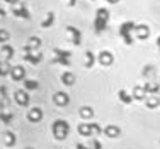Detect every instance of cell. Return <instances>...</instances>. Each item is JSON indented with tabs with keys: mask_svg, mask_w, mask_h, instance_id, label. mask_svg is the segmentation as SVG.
Returning <instances> with one entry per match:
<instances>
[{
	"mask_svg": "<svg viewBox=\"0 0 160 149\" xmlns=\"http://www.w3.org/2000/svg\"><path fill=\"white\" fill-rule=\"evenodd\" d=\"M53 134L58 141H63L65 137L70 134V125H68V122L65 120H56L55 124H53Z\"/></svg>",
	"mask_w": 160,
	"mask_h": 149,
	"instance_id": "obj_1",
	"label": "cell"
},
{
	"mask_svg": "<svg viewBox=\"0 0 160 149\" xmlns=\"http://www.w3.org/2000/svg\"><path fill=\"white\" fill-rule=\"evenodd\" d=\"M108 21H109V12H108V9H99L97 14H96V22H94L97 32H102V30L106 29Z\"/></svg>",
	"mask_w": 160,
	"mask_h": 149,
	"instance_id": "obj_2",
	"label": "cell"
},
{
	"mask_svg": "<svg viewBox=\"0 0 160 149\" xmlns=\"http://www.w3.org/2000/svg\"><path fill=\"white\" fill-rule=\"evenodd\" d=\"M133 29H135V22H131V21L121 24V27H119V34H121V37L124 39V43H126V44L133 43V36H131Z\"/></svg>",
	"mask_w": 160,
	"mask_h": 149,
	"instance_id": "obj_3",
	"label": "cell"
},
{
	"mask_svg": "<svg viewBox=\"0 0 160 149\" xmlns=\"http://www.w3.org/2000/svg\"><path fill=\"white\" fill-rule=\"evenodd\" d=\"M53 51H55V54H56V58H53V63L63 64V66H70V53L63 51V49H60V48H55Z\"/></svg>",
	"mask_w": 160,
	"mask_h": 149,
	"instance_id": "obj_4",
	"label": "cell"
},
{
	"mask_svg": "<svg viewBox=\"0 0 160 149\" xmlns=\"http://www.w3.org/2000/svg\"><path fill=\"white\" fill-rule=\"evenodd\" d=\"M53 102H55L58 107H65V105H68V102H70V97H68L65 91H56V93L53 95Z\"/></svg>",
	"mask_w": 160,
	"mask_h": 149,
	"instance_id": "obj_5",
	"label": "cell"
},
{
	"mask_svg": "<svg viewBox=\"0 0 160 149\" xmlns=\"http://www.w3.org/2000/svg\"><path fill=\"white\" fill-rule=\"evenodd\" d=\"M133 32H135V37H138L140 41L147 39V37L150 36V29H148L147 26H135Z\"/></svg>",
	"mask_w": 160,
	"mask_h": 149,
	"instance_id": "obj_6",
	"label": "cell"
},
{
	"mask_svg": "<svg viewBox=\"0 0 160 149\" xmlns=\"http://www.w3.org/2000/svg\"><path fill=\"white\" fill-rule=\"evenodd\" d=\"M14 98H16V102L22 107H26L29 104V95H28L26 90H17L16 93H14Z\"/></svg>",
	"mask_w": 160,
	"mask_h": 149,
	"instance_id": "obj_7",
	"label": "cell"
},
{
	"mask_svg": "<svg viewBox=\"0 0 160 149\" xmlns=\"http://www.w3.org/2000/svg\"><path fill=\"white\" fill-rule=\"evenodd\" d=\"M28 119H29V122H39L43 119V110L39 107H34V109H31L28 112Z\"/></svg>",
	"mask_w": 160,
	"mask_h": 149,
	"instance_id": "obj_8",
	"label": "cell"
},
{
	"mask_svg": "<svg viewBox=\"0 0 160 149\" xmlns=\"http://www.w3.org/2000/svg\"><path fill=\"white\" fill-rule=\"evenodd\" d=\"M10 76H12V80H16V81H21L26 76V70L22 66H14V68H10Z\"/></svg>",
	"mask_w": 160,
	"mask_h": 149,
	"instance_id": "obj_9",
	"label": "cell"
},
{
	"mask_svg": "<svg viewBox=\"0 0 160 149\" xmlns=\"http://www.w3.org/2000/svg\"><path fill=\"white\" fill-rule=\"evenodd\" d=\"M67 30L72 34V43H73L75 46H78L80 43H82V34H80V30L77 27H73V26H68Z\"/></svg>",
	"mask_w": 160,
	"mask_h": 149,
	"instance_id": "obj_10",
	"label": "cell"
},
{
	"mask_svg": "<svg viewBox=\"0 0 160 149\" xmlns=\"http://www.w3.org/2000/svg\"><path fill=\"white\" fill-rule=\"evenodd\" d=\"M99 61H101L102 66H111L114 58H112V54L109 51H102L101 54H99Z\"/></svg>",
	"mask_w": 160,
	"mask_h": 149,
	"instance_id": "obj_11",
	"label": "cell"
},
{
	"mask_svg": "<svg viewBox=\"0 0 160 149\" xmlns=\"http://www.w3.org/2000/svg\"><path fill=\"white\" fill-rule=\"evenodd\" d=\"M24 59L29 61V63H32V64H38L41 59H43V56H41L39 53H36V51H28L24 54Z\"/></svg>",
	"mask_w": 160,
	"mask_h": 149,
	"instance_id": "obj_12",
	"label": "cell"
},
{
	"mask_svg": "<svg viewBox=\"0 0 160 149\" xmlns=\"http://www.w3.org/2000/svg\"><path fill=\"white\" fill-rule=\"evenodd\" d=\"M39 46H41V39H39V37H31V39L28 41V44L24 46V51L26 53H28V51H36Z\"/></svg>",
	"mask_w": 160,
	"mask_h": 149,
	"instance_id": "obj_13",
	"label": "cell"
},
{
	"mask_svg": "<svg viewBox=\"0 0 160 149\" xmlns=\"http://www.w3.org/2000/svg\"><path fill=\"white\" fill-rule=\"evenodd\" d=\"M143 88H145V91H147L148 95H157L158 90H160V85H155V83H152V81H147L143 85Z\"/></svg>",
	"mask_w": 160,
	"mask_h": 149,
	"instance_id": "obj_14",
	"label": "cell"
},
{
	"mask_svg": "<svg viewBox=\"0 0 160 149\" xmlns=\"http://www.w3.org/2000/svg\"><path fill=\"white\" fill-rule=\"evenodd\" d=\"M104 134L108 136V137H118L121 134V131H119V127L118 125H108V127L104 129Z\"/></svg>",
	"mask_w": 160,
	"mask_h": 149,
	"instance_id": "obj_15",
	"label": "cell"
},
{
	"mask_svg": "<svg viewBox=\"0 0 160 149\" xmlns=\"http://www.w3.org/2000/svg\"><path fill=\"white\" fill-rule=\"evenodd\" d=\"M12 12L16 14L17 17L29 19V12H28V9H26V5H24V3H21V7H19V9H12Z\"/></svg>",
	"mask_w": 160,
	"mask_h": 149,
	"instance_id": "obj_16",
	"label": "cell"
},
{
	"mask_svg": "<svg viewBox=\"0 0 160 149\" xmlns=\"http://www.w3.org/2000/svg\"><path fill=\"white\" fill-rule=\"evenodd\" d=\"M158 105H160V97H157V95H148V100H147L148 109H155Z\"/></svg>",
	"mask_w": 160,
	"mask_h": 149,
	"instance_id": "obj_17",
	"label": "cell"
},
{
	"mask_svg": "<svg viewBox=\"0 0 160 149\" xmlns=\"http://www.w3.org/2000/svg\"><path fill=\"white\" fill-rule=\"evenodd\" d=\"M145 95H147V91H145L143 86H135V88H133V98H136V100H143Z\"/></svg>",
	"mask_w": 160,
	"mask_h": 149,
	"instance_id": "obj_18",
	"label": "cell"
},
{
	"mask_svg": "<svg viewBox=\"0 0 160 149\" xmlns=\"http://www.w3.org/2000/svg\"><path fill=\"white\" fill-rule=\"evenodd\" d=\"M14 119L12 112H7V110H0V120L3 122V124H10Z\"/></svg>",
	"mask_w": 160,
	"mask_h": 149,
	"instance_id": "obj_19",
	"label": "cell"
},
{
	"mask_svg": "<svg viewBox=\"0 0 160 149\" xmlns=\"http://www.w3.org/2000/svg\"><path fill=\"white\" fill-rule=\"evenodd\" d=\"M78 134L80 136H85V137L90 136V125H89V122H83V124L78 125Z\"/></svg>",
	"mask_w": 160,
	"mask_h": 149,
	"instance_id": "obj_20",
	"label": "cell"
},
{
	"mask_svg": "<svg viewBox=\"0 0 160 149\" xmlns=\"http://www.w3.org/2000/svg\"><path fill=\"white\" fill-rule=\"evenodd\" d=\"M2 54H5V61H9L10 58L14 56V48L12 46H9V44H3V48H2Z\"/></svg>",
	"mask_w": 160,
	"mask_h": 149,
	"instance_id": "obj_21",
	"label": "cell"
},
{
	"mask_svg": "<svg viewBox=\"0 0 160 149\" xmlns=\"http://www.w3.org/2000/svg\"><path fill=\"white\" fill-rule=\"evenodd\" d=\"M62 83H63V85H73V83H75V76L67 71V73L62 75Z\"/></svg>",
	"mask_w": 160,
	"mask_h": 149,
	"instance_id": "obj_22",
	"label": "cell"
},
{
	"mask_svg": "<svg viewBox=\"0 0 160 149\" xmlns=\"http://www.w3.org/2000/svg\"><path fill=\"white\" fill-rule=\"evenodd\" d=\"M89 125H90V136H101V132H102V129H101V125L96 124V122H89Z\"/></svg>",
	"mask_w": 160,
	"mask_h": 149,
	"instance_id": "obj_23",
	"label": "cell"
},
{
	"mask_svg": "<svg viewBox=\"0 0 160 149\" xmlns=\"http://www.w3.org/2000/svg\"><path fill=\"white\" fill-rule=\"evenodd\" d=\"M92 115H94V110L90 109V107H82V109H80V117H82V119H90Z\"/></svg>",
	"mask_w": 160,
	"mask_h": 149,
	"instance_id": "obj_24",
	"label": "cell"
},
{
	"mask_svg": "<svg viewBox=\"0 0 160 149\" xmlns=\"http://www.w3.org/2000/svg\"><path fill=\"white\" fill-rule=\"evenodd\" d=\"M119 100L123 102V104H131V102H133V95H129L128 91L121 90L119 91Z\"/></svg>",
	"mask_w": 160,
	"mask_h": 149,
	"instance_id": "obj_25",
	"label": "cell"
},
{
	"mask_svg": "<svg viewBox=\"0 0 160 149\" xmlns=\"http://www.w3.org/2000/svg\"><path fill=\"white\" fill-rule=\"evenodd\" d=\"M22 83H24V88L26 90H36L38 86H39V83L34 81V80H24Z\"/></svg>",
	"mask_w": 160,
	"mask_h": 149,
	"instance_id": "obj_26",
	"label": "cell"
},
{
	"mask_svg": "<svg viewBox=\"0 0 160 149\" xmlns=\"http://www.w3.org/2000/svg\"><path fill=\"white\" fill-rule=\"evenodd\" d=\"M10 73V64L9 61H3V63H0V76H5Z\"/></svg>",
	"mask_w": 160,
	"mask_h": 149,
	"instance_id": "obj_27",
	"label": "cell"
},
{
	"mask_svg": "<svg viewBox=\"0 0 160 149\" xmlns=\"http://www.w3.org/2000/svg\"><path fill=\"white\" fill-rule=\"evenodd\" d=\"M53 22H55V14L49 12V14H48V17L44 19L43 22H41V27H49V26H51Z\"/></svg>",
	"mask_w": 160,
	"mask_h": 149,
	"instance_id": "obj_28",
	"label": "cell"
},
{
	"mask_svg": "<svg viewBox=\"0 0 160 149\" xmlns=\"http://www.w3.org/2000/svg\"><path fill=\"white\" fill-rule=\"evenodd\" d=\"M85 56H87L85 68H92V66H94V63H96V58H94V54H92L90 51H87V53H85Z\"/></svg>",
	"mask_w": 160,
	"mask_h": 149,
	"instance_id": "obj_29",
	"label": "cell"
},
{
	"mask_svg": "<svg viewBox=\"0 0 160 149\" xmlns=\"http://www.w3.org/2000/svg\"><path fill=\"white\" fill-rule=\"evenodd\" d=\"M5 144L7 146H14V144H16V136H14L12 132H7L5 134Z\"/></svg>",
	"mask_w": 160,
	"mask_h": 149,
	"instance_id": "obj_30",
	"label": "cell"
},
{
	"mask_svg": "<svg viewBox=\"0 0 160 149\" xmlns=\"http://www.w3.org/2000/svg\"><path fill=\"white\" fill-rule=\"evenodd\" d=\"M9 32H7V30H3V29H0V43H3L5 44L7 41H9Z\"/></svg>",
	"mask_w": 160,
	"mask_h": 149,
	"instance_id": "obj_31",
	"label": "cell"
},
{
	"mask_svg": "<svg viewBox=\"0 0 160 149\" xmlns=\"http://www.w3.org/2000/svg\"><path fill=\"white\" fill-rule=\"evenodd\" d=\"M90 147H92V149H101L102 146H101V142H99L97 139H92V142H90Z\"/></svg>",
	"mask_w": 160,
	"mask_h": 149,
	"instance_id": "obj_32",
	"label": "cell"
},
{
	"mask_svg": "<svg viewBox=\"0 0 160 149\" xmlns=\"http://www.w3.org/2000/svg\"><path fill=\"white\" fill-rule=\"evenodd\" d=\"M0 97H7V88L5 86H0Z\"/></svg>",
	"mask_w": 160,
	"mask_h": 149,
	"instance_id": "obj_33",
	"label": "cell"
},
{
	"mask_svg": "<svg viewBox=\"0 0 160 149\" xmlns=\"http://www.w3.org/2000/svg\"><path fill=\"white\" fill-rule=\"evenodd\" d=\"M77 149H89V147L83 146V144H77Z\"/></svg>",
	"mask_w": 160,
	"mask_h": 149,
	"instance_id": "obj_34",
	"label": "cell"
},
{
	"mask_svg": "<svg viewBox=\"0 0 160 149\" xmlns=\"http://www.w3.org/2000/svg\"><path fill=\"white\" fill-rule=\"evenodd\" d=\"M3 15H5V12H3V10H2V9H0V19H2V17H3Z\"/></svg>",
	"mask_w": 160,
	"mask_h": 149,
	"instance_id": "obj_35",
	"label": "cell"
},
{
	"mask_svg": "<svg viewBox=\"0 0 160 149\" xmlns=\"http://www.w3.org/2000/svg\"><path fill=\"white\" fill-rule=\"evenodd\" d=\"M68 3H70V5H75V0H68Z\"/></svg>",
	"mask_w": 160,
	"mask_h": 149,
	"instance_id": "obj_36",
	"label": "cell"
},
{
	"mask_svg": "<svg viewBox=\"0 0 160 149\" xmlns=\"http://www.w3.org/2000/svg\"><path fill=\"white\" fill-rule=\"evenodd\" d=\"M5 2H9V3H16L17 0H5Z\"/></svg>",
	"mask_w": 160,
	"mask_h": 149,
	"instance_id": "obj_37",
	"label": "cell"
},
{
	"mask_svg": "<svg viewBox=\"0 0 160 149\" xmlns=\"http://www.w3.org/2000/svg\"><path fill=\"white\" fill-rule=\"evenodd\" d=\"M108 2H109V3H116L118 0H108Z\"/></svg>",
	"mask_w": 160,
	"mask_h": 149,
	"instance_id": "obj_38",
	"label": "cell"
},
{
	"mask_svg": "<svg viewBox=\"0 0 160 149\" xmlns=\"http://www.w3.org/2000/svg\"><path fill=\"white\" fill-rule=\"evenodd\" d=\"M0 63H2V58H0Z\"/></svg>",
	"mask_w": 160,
	"mask_h": 149,
	"instance_id": "obj_39",
	"label": "cell"
},
{
	"mask_svg": "<svg viewBox=\"0 0 160 149\" xmlns=\"http://www.w3.org/2000/svg\"><path fill=\"white\" fill-rule=\"evenodd\" d=\"M28 149H32V147H28Z\"/></svg>",
	"mask_w": 160,
	"mask_h": 149,
	"instance_id": "obj_40",
	"label": "cell"
}]
</instances>
